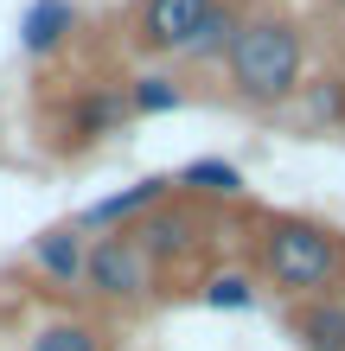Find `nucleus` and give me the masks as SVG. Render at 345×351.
Instances as JSON below:
<instances>
[{
    "mask_svg": "<svg viewBox=\"0 0 345 351\" xmlns=\"http://www.w3.org/2000/svg\"><path fill=\"white\" fill-rule=\"evenodd\" d=\"M256 281L288 300H326L345 287V237L320 217H262Z\"/></svg>",
    "mask_w": 345,
    "mask_h": 351,
    "instance_id": "f257e3e1",
    "label": "nucleus"
},
{
    "mask_svg": "<svg viewBox=\"0 0 345 351\" xmlns=\"http://www.w3.org/2000/svg\"><path fill=\"white\" fill-rule=\"evenodd\" d=\"M224 84L243 109H288L307 84V32L281 13H250L224 58Z\"/></svg>",
    "mask_w": 345,
    "mask_h": 351,
    "instance_id": "f03ea898",
    "label": "nucleus"
},
{
    "mask_svg": "<svg viewBox=\"0 0 345 351\" xmlns=\"http://www.w3.org/2000/svg\"><path fill=\"white\" fill-rule=\"evenodd\" d=\"M84 294H90V300H103V306H141V300H154V256L134 243V230L90 237Z\"/></svg>",
    "mask_w": 345,
    "mask_h": 351,
    "instance_id": "7ed1b4c3",
    "label": "nucleus"
},
{
    "mask_svg": "<svg viewBox=\"0 0 345 351\" xmlns=\"http://www.w3.org/2000/svg\"><path fill=\"white\" fill-rule=\"evenodd\" d=\"M58 128H64V147H96V141H115L128 128V84H90L64 102V115H58Z\"/></svg>",
    "mask_w": 345,
    "mask_h": 351,
    "instance_id": "20e7f679",
    "label": "nucleus"
},
{
    "mask_svg": "<svg viewBox=\"0 0 345 351\" xmlns=\"http://www.w3.org/2000/svg\"><path fill=\"white\" fill-rule=\"evenodd\" d=\"M205 13H211V0H141V7H134V51L179 58Z\"/></svg>",
    "mask_w": 345,
    "mask_h": 351,
    "instance_id": "39448f33",
    "label": "nucleus"
},
{
    "mask_svg": "<svg viewBox=\"0 0 345 351\" xmlns=\"http://www.w3.org/2000/svg\"><path fill=\"white\" fill-rule=\"evenodd\" d=\"M173 198V173H147V179H134L128 192H109V198H96V204H84V211H77L71 223L77 230H134L141 217L154 211V204H167Z\"/></svg>",
    "mask_w": 345,
    "mask_h": 351,
    "instance_id": "423d86ee",
    "label": "nucleus"
},
{
    "mask_svg": "<svg viewBox=\"0 0 345 351\" xmlns=\"http://www.w3.org/2000/svg\"><path fill=\"white\" fill-rule=\"evenodd\" d=\"M198 230H205V223H198V204H192V198H167V204H154V211L134 223V243H141V250L154 256V268H160V262L192 256V250H198Z\"/></svg>",
    "mask_w": 345,
    "mask_h": 351,
    "instance_id": "0eeeda50",
    "label": "nucleus"
},
{
    "mask_svg": "<svg viewBox=\"0 0 345 351\" xmlns=\"http://www.w3.org/2000/svg\"><path fill=\"white\" fill-rule=\"evenodd\" d=\"M32 268H38L51 287H84L90 230H77V223H45V230L32 237Z\"/></svg>",
    "mask_w": 345,
    "mask_h": 351,
    "instance_id": "6e6552de",
    "label": "nucleus"
},
{
    "mask_svg": "<svg viewBox=\"0 0 345 351\" xmlns=\"http://www.w3.org/2000/svg\"><path fill=\"white\" fill-rule=\"evenodd\" d=\"M77 0H26V13H19V51L26 58H58L71 45V32H77Z\"/></svg>",
    "mask_w": 345,
    "mask_h": 351,
    "instance_id": "1a4fd4ad",
    "label": "nucleus"
},
{
    "mask_svg": "<svg viewBox=\"0 0 345 351\" xmlns=\"http://www.w3.org/2000/svg\"><path fill=\"white\" fill-rule=\"evenodd\" d=\"M243 19H250V13H243L237 0H211V13L198 19V32L186 38L179 64H198V71H205V64H224L230 45H237V32H243Z\"/></svg>",
    "mask_w": 345,
    "mask_h": 351,
    "instance_id": "9d476101",
    "label": "nucleus"
},
{
    "mask_svg": "<svg viewBox=\"0 0 345 351\" xmlns=\"http://www.w3.org/2000/svg\"><path fill=\"white\" fill-rule=\"evenodd\" d=\"M173 185H179V198H205V204H237L243 192H250L243 167H237V160H217V154L192 160V167H179Z\"/></svg>",
    "mask_w": 345,
    "mask_h": 351,
    "instance_id": "9b49d317",
    "label": "nucleus"
},
{
    "mask_svg": "<svg viewBox=\"0 0 345 351\" xmlns=\"http://www.w3.org/2000/svg\"><path fill=\"white\" fill-rule=\"evenodd\" d=\"M294 339L307 351H345V294L294 300Z\"/></svg>",
    "mask_w": 345,
    "mask_h": 351,
    "instance_id": "f8f14e48",
    "label": "nucleus"
},
{
    "mask_svg": "<svg viewBox=\"0 0 345 351\" xmlns=\"http://www.w3.org/2000/svg\"><path fill=\"white\" fill-rule=\"evenodd\" d=\"M186 109V84L173 71H141L128 77V115H179Z\"/></svg>",
    "mask_w": 345,
    "mask_h": 351,
    "instance_id": "ddd939ff",
    "label": "nucleus"
},
{
    "mask_svg": "<svg viewBox=\"0 0 345 351\" xmlns=\"http://www.w3.org/2000/svg\"><path fill=\"white\" fill-rule=\"evenodd\" d=\"M300 115H307V128H345V71H326L313 77V84H300Z\"/></svg>",
    "mask_w": 345,
    "mask_h": 351,
    "instance_id": "4468645a",
    "label": "nucleus"
},
{
    "mask_svg": "<svg viewBox=\"0 0 345 351\" xmlns=\"http://www.w3.org/2000/svg\"><path fill=\"white\" fill-rule=\"evenodd\" d=\"M26 351H109V345H103V326H96V319L64 313V319H45V326H38Z\"/></svg>",
    "mask_w": 345,
    "mask_h": 351,
    "instance_id": "2eb2a0df",
    "label": "nucleus"
},
{
    "mask_svg": "<svg viewBox=\"0 0 345 351\" xmlns=\"http://www.w3.org/2000/svg\"><path fill=\"white\" fill-rule=\"evenodd\" d=\"M256 268H217V275L205 281V306H217V313H250L256 306Z\"/></svg>",
    "mask_w": 345,
    "mask_h": 351,
    "instance_id": "dca6fc26",
    "label": "nucleus"
},
{
    "mask_svg": "<svg viewBox=\"0 0 345 351\" xmlns=\"http://www.w3.org/2000/svg\"><path fill=\"white\" fill-rule=\"evenodd\" d=\"M326 7H333V13H345V0H326Z\"/></svg>",
    "mask_w": 345,
    "mask_h": 351,
    "instance_id": "f3484780",
    "label": "nucleus"
}]
</instances>
